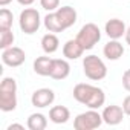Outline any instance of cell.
Here are the masks:
<instances>
[{
  "instance_id": "ac0fdd59",
  "label": "cell",
  "mask_w": 130,
  "mask_h": 130,
  "mask_svg": "<svg viewBox=\"0 0 130 130\" xmlns=\"http://www.w3.org/2000/svg\"><path fill=\"white\" fill-rule=\"evenodd\" d=\"M43 23H44V28L49 31V32H63V31H66L63 28V25H61V22H60V19H58V15H57V12L54 11V12H49L46 17H44V20H43Z\"/></svg>"
},
{
  "instance_id": "6da1fadb",
  "label": "cell",
  "mask_w": 130,
  "mask_h": 130,
  "mask_svg": "<svg viewBox=\"0 0 130 130\" xmlns=\"http://www.w3.org/2000/svg\"><path fill=\"white\" fill-rule=\"evenodd\" d=\"M74 98L89 109H100L106 103L104 90L87 83H78L74 87Z\"/></svg>"
},
{
  "instance_id": "484cf974",
  "label": "cell",
  "mask_w": 130,
  "mask_h": 130,
  "mask_svg": "<svg viewBox=\"0 0 130 130\" xmlns=\"http://www.w3.org/2000/svg\"><path fill=\"white\" fill-rule=\"evenodd\" d=\"M124 37H125V41H127V44L130 46V26L127 28V31H125V35H124Z\"/></svg>"
},
{
  "instance_id": "e0dca14e",
  "label": "cell",
  "mask_w": 130,
  "mask_h": 130,
  "mask_svg": "<svg viewBox=\"0 0 130 130\" xmlns=\"http://www.w3.org/2000/svg\"><path fill=\"white\" fill-rule=\"evenodd\" d=\"M58 47H60V40H58V37L54 32H49V34L43 35V38H41V49L46 54H54V52L58 51Z\"/></svg>"
},
{
  "instance_id": "2e32d148",
  "label": "cell",
  "mask_w": 130,
  "mask_h": 130,
  "mask_svg": "<svg viewBox=\"0 0 130 130\" xmlns=\"http://www.w3.org/2000/svg\"><path fill=\"white\" fill-rule=\"evenodd\" d=\"M52 61H54V58H51V57H38L34 61V72L41 77H49L51 69H52Z\"/></svg>"
},
{
  "instance_id": "5bb4252c",
  "label": "cell",
  "mask_w": 130,
  "mask_h": 130,
  "mask_svg": "<svg viewBox=\"0 0 130 130\" xmlns=\"http://www.w3.org/2000/svg\"><path fill=\"white\" fill-rule=\"evenodd\" d=\"M83 52H84V49L77 41V38L75 40H68L63 46V55L68 60H77V58H80L83 55Z\"/></svg>"
},
{
  "instance_id": "8fae6325",
  "label": "cell",
  "mask_w": 130,
  "mask_h": 130,
  "mask_svg": "<svg viewBox=\"0 0 130 130\" xmlns=\"http://www.w3.org/2000/svg\"><path fill=\"white\" fill-rule=\"evenodd\" d=\"M71 74V64L66 60L61 58H54L52 61V69H51V78L54 80H64Z\"/></svg>"
},
{
  "instance_id": "9c48e42d",
  "label": "cell",
  "mask_w": 130,
  "mask_h": 130,
  "mask_svg": "<svg viewBox=\"0 0 130 130\" xmlns=\"http://www.w3.org/2000/svg\"><path fill=\"white\" fill-rule=\"evenodd\" d=\"M101 115H103V121L107 125H118L124 119V115L125 113H124L122 107L112 104V106H106Z\"/></svg>"
},
{
  "instance_id": "7402d4cb",
  "label": "cell",
  "mask_w": 130,
  "mask_h": 130,
  "mask_svg": "<svg viewBox=\"0 0 130 130\" xmlns=\"http://www.w3.org/2000/svg\"><path fill=\"white\" fill-rule=\"evenodd\" d=\"M40 5H41L43 9H46L49 12H54L60 6V0H40Z\"/></svg>"
},
{
  "instance_id": "3957f363",
  "label": "cell",
  "mask_w": 130,
  "mask_h": 130,
  "mask_svg": "<svg viewBox=\"0 0 130 130\" xmlns=\"http://www.w3.org/2000/svg\"><path fill=\"white\" fill-rule=\"evenodd\" d=\"M83 72L84 75L92 80V81H100L104 80L107 75V66L104 64V61L96 57V55H87L83 60Z\"/></svg>"
},
{
  "instance_id": "52a82bcc",
  "label": "cell",
  "mask_w": 130,
  "mask_h": 130,
  "mask_svg": "<svg viewBox=\"0 0 130 130\" xmlns=\"http://www.w3.org/2000/svg\"><path fill=\"white\" fill-rule=\"evenodd\" d=\"M25 60H26V54L22 47L11 46L8 49H3V52H2V61H3V64H6L9 68L22 66Z\"/></svg>"
},
{
  "instance_id": "d6986e66",
  "label": "cell",
  "mask_w": 130,
  "mask_h": 130,
  "mask_svg": "<svg viewBox=\"0 0 130 130\" xmlns=\"http://www.w3.org/2000/svg\"><path fill=\"white\" fill-rule=\"evenodd\" d=\"M29 130H44L47 127V119L43 113H32L26 122Z\"/></svg>"
},
{
  "instance_id": "ffe728a7",
  "label": "cell",
  "mask_w": 130,
  "mask_h": 130,
  "mask_svg": "<svg viewBox=\"0 0 130 130\" xmlns=\"http://www.w3.org/2000/svg\"><path fill=\"white\" fill-rule=\"evenodd\" d=\"M14 34L11 29H0V47L2 49H8L14 44Z\"/></svg>"
},
{
  "instance_id": "603a6c76",
  "label": "cell",
  "mask_w": 130,
  "mask_h": 130,
  "mask_svg": "<svg viewBox=\"0 0 130 130\" xmlns=\"http://www.w3.org/2000/svg\"><path fill=\"white\" fill-rule=\"evenodd\" d=\"M122 86L127 92H130V69H127L122 74Z\"/></svg>"
},
{
  "instance_id": "44dd1931",
  "label": "cell",
  "mask_w": 130,
  "mask_h": 130,
  "mask_svg": "<svg viewBox=\"0 0 130 130\" xmlns=\"http://www.w3.org/2000/svg\"><path fill=\"white\" fill-rule=\"evenodd\" d=\"M12 22H14L12 12L6 8H2V11H0V29H11Z\"/></svg>"
},
{
  "instance_id": "9a60e30c",
  "label": "cell",
  "mask_w": 130,
  "mask_h": 130,
  "mask_svg": "<svg viewBox=\"0 0 130 130\" xmlns=\"http://www.w3.org/2000/svg\"><path fill=\"white\" fill-rule=\"evenodd\" d=\"M71 118V112L64 106H54L49 110V119L54 124H66Z\"/></svg>"
},
{
  "instance_id": "d4e9b609",
  "label": "cell",
  "mask_w": 130,
  "mask_h": 130,
  "mask_svg": "<svg viewBox=\"0 0 130 130\" xmlns=\"http://www.w3.org/2000/svg\"><path fill=\"white\" fill-rule=\"evenodd\" d=\"M17 2L22 5V6H29V5H32L35 0H17Z\"/></svg>"
},
{
  "instance_id": "cb8c5ba5",
  "label": "cell",
  "mask_w": 130,
  "mask_h": 130,
  "mask_svg": "<svg viewBox=\"0 0 130 130\" xmlns=\"http://www.w3.org/2000/svg\"><path fill=\"white\" fill-rule=\"evenodd\" d=\"M122 110H124L125 115L130 116V95H127L124 98V101H122Z\"/></svg>"
},
{
  "instance_id": "ba28073f",
  "label": "cell",
  "mask_w": 130,
  "mask_h": 130,
  "mask_svg": "<svg viewBox=\"0 0 130 130\" xmlns=\"http://www.w3.org/2000/svg\"><path fill=\"white\" fill-rule=\"evenodd\" d=\"M55 100V93L52 89H47V87H41V89H37L32 96H31V103L34 107H38V109H44L47 106H51Z\"/></svg>"
},
{
  "instance_id": "4fadbf2b",
  "label": "cell",
  "mask_w": 130,
  "mask_h": 130,
  "mask_svg": "<svg viewBox=\"0 0 130 130\" xmlns=\"http://www.w3.org/2000/svg\"><path fill=\"white\" fill-rule=\"evenodd\" d=\"M103 54H104V57H106L107 60L116 61V60H119V58L124 55V46H122L118 40H110L109 43L104 44Z\"/></svg>"
},
{
  "instance_id": "277c9868",
  "label": "cell",
  "mask_w": 130,
  "mask_h": 130,
  "mask_svg": "<svg viewBox=\"0 0 130 130\" xmlns=\"http://www.w3.org/2000/svg\"><path fill=\"white\" fill-rule=\"evenodd\" d=\"M103 115L96 112V109H90L87 112H83L77 115L74 119V128L75 130H95L103 124Z\"/></svg>"
},
{
  "instance_id": "7c38bea8",
  "label": "cell",
  "mask_w": 130,
  "mask_h": 130,
  "mask_svg": "<svg viewBox=\"0 0 130 130\" xmlns=\"http://www.w3.org/2000/svg\"><path fill=\"white\" fill-rule=\"evenodd\" d=\"M55 12H57V15H58V19H60V22H61L64 29H69L71 26H74L77 23V17L78 15H77V11L72 6H61Z\"/></svg>"
},
{
  "instance_id": "30bf717a",
  "label": "cell",
  "mask_w": 130,
  "mask_h": 130,
  "mask_svg": "<svg viewBox=\"0 0 130 130\" xmlns=\"http://www.w3.org/2000/svg\"><path fill=\"white\" fill-rule=\"evenodd\" d=\"M104 31H106V34L110 40H119L122 35H125L127 28H125V23L122 20L110 19V20H107V23L104 26Z\"/></svg>"
},
{
  "instance_id": "4316f807",
  "label": "cell",
  "mask_w": 130,
  "mask_h": 130,
  "mask_svg": "<svg viewBox=\"0 0 130 130\" xmlns=\"http://www.w3.org/2000/svg\"><path fill=\"white\" fill-rule=\"evenodd\" d=\"M12 128H25L22 124H11L9 127H8V130H12Z\"/></svg>"
},
{
  "instance_id": "5b68a950",
  "label": "cell",
  "mask_w": 130,
  "mask_h": 130,
  "mask_svg": "<svg viewBox=\"0 0 130 130\" xmlns=\"http://www.w3.org/2000/svg\"><path fill=\"white\" fill-rule=\"evenodd\" d=\"M19 25H20V29L28 34V35H32L35 34L38 29H40V25H41V19H40V12L34 8H26L20 12V17H19Z\"/></svg>"
},
{
  "instance_id": "83f0119b",
  "label": "cell",
  "mask_w": 130,
  "mask_h": 130,
  "mask_svg": "<svg viewBox=\"0 0 130 130\" xmlns=\"http://www.w3.org/2000/svg\"><path fill=\"white\" fill-rule=\"evenodd\" d=\"M12 2V0H0V6H6Z\"/></svg>"
},
{
  "instance_id": "8992f818",
  "label": "cell",
  "mask_w": 130,
  "mask_h": 130,
  "mask_svg": "<svg viewBox=\"0 0 130 130\" xmlns=\"http://www.w3.org/2000/svg\"><path fill=\"white\" fill-rule=\"evenodd\" d=\"M101 40V31L95 23H86L77 34V41L83 46L84 51L92 49Z\"/></svg>"
},
{
  "instance_id": "7a4b0ae2",
  "label": "cell",
  "mask_w": 130,
  "mask_h": 130,
  "mask_svg": "<svg viewBox=\"0 0 130 130\" xmlns=\"http://www.w3.org/2000/svg\"><path fill=\"white\" fill-rule=\"evenodd\" d=\"M17 109V81L5 77L0 83V110L12 112Z\"/></svg>"
}]
</instances>
